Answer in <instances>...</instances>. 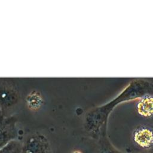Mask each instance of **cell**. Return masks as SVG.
Listing matches in <instances>:
<instances>
[{
  "label": "cell",
  "mask_w": 153,
  "mask_h": 153,
  "mask_svg": "<svg viewBox=\"0 0 153 153\" xmlns=\"http://www.w3.org/2000/svg\"><path fill=\"white\" fill-rule=\"evenodd\" d=\"M22 153H51L48 140L42 136L29 138L23 146Z\"/></svg>",
  "instance_id": "obj_1"
},
{
  "label": "cell",
  "mask_w": 153,
  "mask_h": 153,
  "mask_svg": "<svg viewBox=\"0 0 153 153\" xmlns=\"http://www.w3.org/2000/svg\"><path fill=\"white\" fill-rule=\"evenodd\" d=\"M134 143L142 149L149 150L153 147V129L146 126L137 127L133 133Z\"/></svg>",
  "instance_id": "obj_2"
},
{
  "label": "cell",
  "mask_w": 153,
  "mask_h": 153,
  "mask_svg": "<svg viewBox=\"0 0 153 153\" xmlns=\"http://www.w3.org/2000/svg\"><path fill=\"white\" fill-rule=\"evenodd\" d=\"M139 114L145 117H149L153 114V97L145 96L137 104Z\"/></svg>",
  "instance_id": "obj_3"
},
{
  "label": "cell",
  "mask_w": 153,
  "mask_h": 153,
  "mask_svg": "<svg viewBox=\"0 0 153 153\" xmlns=\"http://www.w3.org/2000/svg\"><path fill=\"white\" fill-rule=\"evenodd\" d=\"M14 137L15 133L13 128H0V149L13 140Z\"/></svg>",
  "instance_id": "obj_4"
},
{
  "label": "cell",
  "mask_w": 153,
  "mask_h": 153,
  "mask_svg": "<svg viewBox=\"0 0 153 153\" xmlns=\"http://www.w3.org/2000/svg\"><path fill=\"white\" fill-rule=\"evenodd\" d=\"M23 145L17 140H13L0 149V153H22Z\"/></svg>",
  "instance_id": "obj_5"
},
{
  "label": "cell",
  "mask_w": 153,
  "mask_h": 153,
  "mask_svg": "<svg viewBox=\"0 0 153 153\" xmlns=\"http://www.w3.org/2000/svg\"><path fill=\"white\" fill-rule=\"evenodd\" d=\"M99 153H122L115 149L107 140L105 136H101L100 139Z\"/></svg>",
  "instance_id": "obj_6"
},
{
  "label": "cell",
  "mask_w": 153,
  "mask_h": 153,
  "mask_svg": "<svg viewBox=\"0 0 153 153\" xmlns=\"http://www.w3.org/2000/svg\"><path fill=\"white\" fill-rule=\"evenodd\" d=\"M142 153H153V149H151L149 150H146L145 152H143Z\"/></svg>",
  "instance_id": "obj_7"
},
{
  "label": "cell",
  "mask_w": 153,
  "mask_h": 153,
  "mask_svg": "<svg viewBox=\"0 0 153 153\" xmlns=\"http://www.w3.org/2000/svg\"><path fill=\"white\" fill-rule=\"evenodd\" d=\"M73 153H82V152H81L79 151H75L73 152Z\"/></svg>",
  "instance_id": "obj_8"
}]
</instances>
